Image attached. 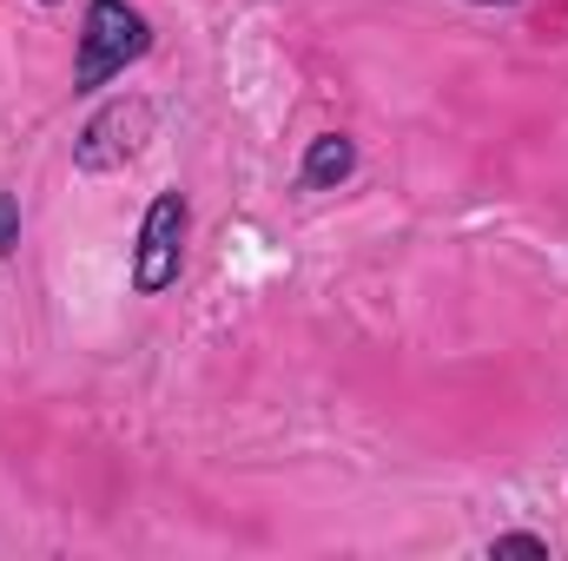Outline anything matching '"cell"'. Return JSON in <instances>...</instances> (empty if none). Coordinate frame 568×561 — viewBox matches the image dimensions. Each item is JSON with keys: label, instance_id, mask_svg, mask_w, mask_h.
<instances>
[{"label": "cell", "instance_id": "cell-1", "mask_svg": "<svg viewBox=\"0 0 568 561\" xmlns=\"http://www.w3.org/2000/svg\"><path fill=\"white\" fill-rule=\"evenodd\" d=\"M145 47H152V33H145V13H133L126 0H93L87 7V33H80V86H106L113 73H126L133 60H140Z\"/></svg>", "mask_w": 568, "mask_h": 561}, {"label": "cell", "instance_id": "cell-2", "mask_svg": "<svg viewBox=\"0 0 568 561\" xmlns=\"http://www.w3.org/2000/svg\"><path fill=\"white\" fill-rule=\"evenodd\" d=\"M145 140H152V106H145V100H113V106L80 133L73 159H80V172H113V165L140 159Z\"/></svg>", "mask_w": 568, "mask_h": 561}, {"label": "cell", "instance_id": "cell-3", "mask_svg": "<svg viewBox=\"0 0 568 561\" xmlns=\"http://www.w3.org/2000/svg\"><path fill=\"white\" fill-rule=\"evenodd\" d=\"M179 245H185V198L179 192H159L152 212H145V232H140L133 284L140 290H165V284L179 278Z\"/></svg>", "mask_w": 568, "mask_h": 561}, {"label": "cell", "instance_id": "cell-4", "mask_svg": "<svg viewBox=\"0 0 568 561\" xmlns=\"http://www.w3.org/2000/svg\"><path fill=\"white\" fill-rule=\"evenodd\" d=\"M351 172H357V145L344 140V133L311 140V152H304V185H337V178H351Z\"/></svg>", "mask_w": 568, "mask_h": 561}, {"label": "cell", "instance_id": "cell-5", "mask_svg": "<svg viewBox=\"0 0 568 561\" xmlns=\"http://www.w3.org/2000/svg\"><path fill=\"white\" fill-rule=\"evenodd\" d=\"M20 245V198L13 192H0V258Z\"/></svg>", "mask_w": 568, "mask_h": 561}, {"label": "cell", "instance_id": "cell-6", "mask_svg": "<svg viewBox=\"0 0 568 561\" xmlns=\"http://www.w3.org/2000/svg\"><path fill=\"white\" fill-rule=\"evenodd\" d=\"M496 555H549L542 536H496Z\"/></svg>", "mask_w": 568, "mask_h": 561}, {"label": "cell", "instance_id": "cell-7", "mask_svg": "<svg viewBox=\"0 0 568 561\" xmlns=\"http://www.w3.org/2000/svg\"><path fill=\"white\" fill-rule=\"evenodd\" d=\"M47 7H53V0H47Z\"/></svg>", "mask_w": 568, "mask_h": 561}]
</instances>
